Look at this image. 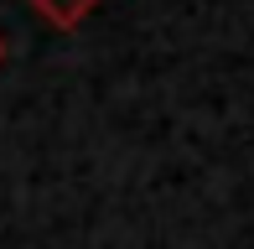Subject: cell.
<instances>
[{
    "mask_svg": "<svg viewBox=\"0 0 254 249\" xmlns=\"http://www.w3.org/2000/svg\"><path fill=\"white\" fill-rule=\"evenodd\" d=\"M26 5H31V10H37V16H42V21H52V26H57V31H73V26H78V21H83V16H88V10H94V5H99V0H26Z\"/></svg>",
    "mask_w": 254,
    "mask_h": 249,
    "instance_id": "6da1fadb",
    "label": "cell"
},
{
    "mask_svg": "<svg viewBox=\"0 0 254 249\" xmlns=\"http://www.w3.org/2000/svg\"><path fill=\"white\" fill-rule=\"evenodd\" d=\"M0 62H5V37H0Z\"/></svg>",
    "mask_w": 254,
    "mask_h": 249,
    "instance_id": "7a4b0ae2",
    "label": "cell"
}]
</instances>
